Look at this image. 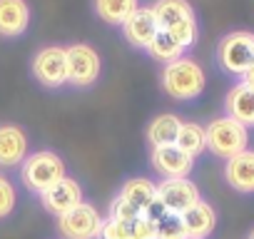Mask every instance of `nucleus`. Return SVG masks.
<instances>
[{
  "label": "nucleus",
  "instance_id": "4468645a",
  "mask_svg": "<svg viewBox=\"0 0 254 239\" xmlns=\"http://www.w3.org/2000/svg\"><path fill=\"white\" fill-rule=\"evenodd\" d=\"M224 115L237 120L247 130L254 127V87L237 82L224 97Z\"/></svg>",
  "mask_w": 254,
  "mask_h": 239
},
{
  "label": "nucleus",
  "instance_id": "f3484780",
  "mask_svg": "<svg viewBox=\"0 0 254 239\" xmlns=\"http://www.w3.org/2000/svg\"><path fill=\"white\" fill-rule=\"evenodd\" d=\"M182 127V120L175 112H162L157 117L150 120V125L145 130V137L150 142V147H160V145H175L177 132Z\"/></svg>",
  "mask_w": 254,
  "mask_h": 239
},
{
  "label": "nucleus",
  "instance_id": "2eb2a0df",
  "mask_svg": "<svg viewBox=\"0 0 254 239\" xmlns=\"http://www.w3.org/2000/svg\"><path fill=\"white\" fill-rule=\"evenodd\" d=\"M30 25V5L25 0H0V38H20Z\"/></svg>",
  "mask_w": 254,
  "mask_h": 239
},
{
  "label": "nucleus",
  "instance_id": "a211bd4d",
  "mask_svg": "<svg viewBox=\"0 0 254 239\" xmlns=\"http://www.w3.org/2000/svg\"><path fill=\"white\" fill-rule=\"evenodd\" d=\"M152 13H155V20H157L160 30H170L172 25H177L182 20L197 18L194 8L187 3V0H157V3L152 5Z\"/></svg>",
  "mask_w": 254,
  "mask_h": 239
},
{
  "label": "nucleus",
  "instance_id": "0eeeda50",
  "mask_svg": "<svg viewBox=\"0 0 254 239\" xmlns=\"http://www.w3.org/2000/svg\"><path fill=\"white\" fill-rule=\"evenodd\" d=\"M33 77L48 87V90H58L63 85H67V58H65V48L60 45H45L35 53L33 58Z\"/></svg>",
  "mask_w": 254,
  "mask_h": 239
},
{
  "label": "nucleus",
  "instance_id": "dca6fc26",
  "mask_svg": "<svg viewBox=\"0 0 254 239\" xmlns=\"http://www.w3.org/2000/svg\"><path fill=\"white\" fill-rule=\"evenodd\" d=\"M182 222H185V229H187L190 239H207L217 227V212L209 202L199 199L187 212H182Z\"/></svg>",
  "mask_w": 254,
  "mask_h": 239
},
{
  "label": "nucleus",
  "instance_id": "7ed1b4c3",
  "mask_svg": "<svg viewBox=\"0 0 254 239\" xmlns=\"http://www.w3.org/2000/svg\"><path fill=\"white\" fill-rule=\"evenodd\" d=\"M204 137H207V150L219 160H229L244 152L249 145V130L227 115L212 120L204 127Z\"/></svg>",
  "mask_w": 254,
  "mask_h": 239
},
{
  "label": "nucleus",
  "instance_id": "5701e85b",
  "mask_svg": "<svg viewBox=\"0 0 254 239\" xmlns=\"http://www.w3.org/2000/svg\"><path fill=\"white\" fill-rule=\"evenodd\" d=\"M18 207V189L13 179L0 170V219H8Z\"/></svg>",
  "mask_w": 254,
  "mask_h": 239
},
{
  "label": "nucleus",
  "instance_id": "a878e982",
  "mask_svg": "<svg viewBox=\"0 0 254 239\" xmlns=\"http://www.w3.org/2000/svg\"><path fill=\"white\" fill-rule=\"evenodd\" d=\"M107 217H112V219H120V222H135L137 217H140V209L137 207H132L127 199H122V197H115L112 202H110V209H107Z\"/></svg>",
  "mask_w": 254,
  "mask_h": 239
},
{
  "label": "nucleus",
  "instance_id": "ddd939ff",
  "mask_svg": "<svg viewBox=\"0 0 254 239\" xmlns=\"http://www.w3.org/2000/svg\"><path fill=\"white\" fill-rule=\"evenodd\" d=\"M224 179L239 194H254V152L244 150L224 160Z\"/></svg>",
  "mask_w": 254,
  "mask_h": 239
},
{
  "label": "nucleus",
  "instance_id": "423d86ee",
  "mask_svg": "<svg viewBox=\"0 0 254 239\" xmlns=\"http://www.w3.org/2000/svg\"><path fill=\"white\" fill-rule=\"evenodd\" d=\"M102 219L105 217L95 204L80 202L77 207L58 217V234L63 239H97Z\"/></svg>",
  "mask_w": 254,
  "mask_h": 239
},
{
  "label": "nucleus",
  "instance_id": "1a4fd4ad",
  "mask_svg": "<svg viewBox=\"0 0 254 239\" xmlns=\"http://www.w3.org/2000/svg\"><path fill=\"white\" fill-rule=\"evenodd\" d=\"M157 197L160 202L167 207V212L182 214L187 212L192 204H197L202 199L199 187L190 179V177H177V179H162L157 184Z\"/></svg>",
  "mask_w": 254,
  "mask_h": 239
},
{
  "label": "nucleus",
  "instance_id": "cd10ccee",
  "mask_svg": "<svg viewBox=\"0 0 254 239\" xmlns=\"http://www.w3.org/2000/svg\"><path fill=\"white\" fill-rule=\"evenodd\" d=\"M140 214H142L145 219H150V222H155V224H157V222H160V219L167 214V207L160 202V197H155V199H152V202H150V204H147V207L140 212Z\"/></svg>",
  "mask_w": 254,
  "mask_h": 239
},
{
  "label": "nucleus",
  "instance_id": "9d476101",
  "mask_svg": "<svg viewBox=\"0 0 254 239\" xmlns=\"http://www.w3.org/2000/svg\"><path fill=\"white\" fill-rule=\"evenodd\" d=\"M38 197H40L43 209L55 214V217H60V214L70 212L72 207H77L80 202H85L82 199V184L75 177H67V175L60 182H55L53 187H48L45 192H40Z\"/></svg>",
  "mask_w": 254,
  "mask_h": 239
},
{
  "label": "nucleus",
  "instance_id": "aec40b11",
  "mask_svg": "<svg viewBox=\"0 0 254 239\" xmlns=\"http://www.w3.org/2000/svg\"><path fill=\"white\" fill-rule=\"evenodd\" d=\"M140 0H92L95 13L100 20H105L107 25H122L130 18L140 5Z\"/></svg>",
  "mask_w": 254,
  "mask_h": 239
},
{
  "label": "nucleus",
  "instance_id": "7c9ffc66",
  "mask_svg": "<svg viewBox=\"0 0 254 239\" xmlns=\"http://www.w3.org/2000/svg\"><path fill=\"white\" fill-rule=\"evenodd\" d=\"M187 239H190V237H187Z\"/></svg>",
  "mask_w": 254,
  "mask_h": 239
},
{
  "label": "nucleus",
  "instance_id": "6ab92c4d",
  "mask_svg": "<svg viewBox=\"0 0 254 239\" xmlns=\"http://www.w3.org/2000/svg\"><path fill=\"white\" fill-rule=\"evenodd\" d=\"M122 199H127L132 207H137L140 212L157 197V184L147 177H132V179H127L122 187H120V194Z\"/></svg>",
  "mask_w": 254,
  "mask_h": 239
},
{
  "label": "nucleus",
  "instance_id": "f257e3e1",
  "mask_svg": "<svg viewBox=\"0 0 254 239\" xmlns=\"http://www.w3.org/2000/svg\"><path fill=\"white\" fill-rule=\"evenodd\" d=\"M160 82H162V90L172 100L187 102V100H197L204 92L207 75H204V70L197 60L182 55V58H177V60H172L162 67Z\"/></svg>",
  "mask_w": 254,
  "mask_h": 239
},
{
  "label": "nucleus",
  "instance_id": "bb28decb",
  "mask_svg": "<svg viewBox=\"0 0 254 239\" xmlns=\"http://www.w3.org/2000/svg\"><path fill=\"white\" fill-rule=\"evenodd\" d=\"M130 239H157V224L140 214L135 222H130Z\"/></svg>",
  "mask_w": 254,
  "mask_h": 239
},
{
  "label": "nucleus",
  "instance_id": "39448f33",
  "mask_svg": "<svg viewBox=\"0 0 254 239\" xmlns=\"http://www.w3.org/2000/svg\"><path fill=\"white\" fill-rule=\"evenodd\" d=\"M65 58H67V82L77 90L92 87L100 77L102 70V60L97 55V50L87 43H75L70 48H65Z\"/></svg>",
  "mask_w": 254,
  "mask_h": 239
},
{
  "label": "nucleus",
  "instance_id": "4be33fe9",
  "mask_svg": "<svg viewBox=\"0 0 254 239\" xmlns=\"http://www.w3.org/2000/svg\"><path fill=\"white\" fill-rule=\"evenodd\" d=\"M147 53H150V58L152 60H157V62H172V60H177V58H182L185 55V48L182 45H177L175 43V38L172 35H167L165 30H157V35L152 38V43L147 45Z\"/></svg>",
  "mask_w": 254,
  "mask_h": 239
},
{
  "label": "nucleus",
  "instance_id": "9b49d317",
  "mask_svg": "<svg viewBox=\"0 0 254 239\" xmlns=\"http://www.w3.org/2000/svg\"><path fill=\"white\" fill-rule=\"evenodd\" d=\"M30 155L28 132L20 125H0V170H18Z\"/></svg>",
  "mask_w": 254,
  "mask_h": 239
},
{
  "label": "nucleus",
  "instance_id": "c85d7f7f",
  "mask_svg": "<svg viewBox=\"0 0 254 239\" xmlns=\"http://www.w3.org/2000/svg\"><path fill=\"white\" fill-rule=\"evenodd\" d=\"M242 82L247 85V87H254V62L244 70V75H242Z\"/></svg>",
  "mask_w": 254,
  "mask_h": 239
},
{
  "label": "nucleus",
  "instance_id": "c756f323",
  "mask_svg": "<svg viewBox=\"0 0 254 239\" xmlns=\"http://www.w3.org/2000/svg\"><path fill=\"white\" fill-rule=\"evenodd\" d=\"M249 239H254V229H252V234H249Z\"/></svg>",
  "mask_w": 254,
  "mask_h": 239
},
{
  "label": "nucleus",
  "instance_id": "20e7f679",
  "mask_svg": "<svg viewBox=\"0 0 254 239\" xmlns=\"http://www.w3.org/2000/svg\"><path fill=\"white\" fill-rule=\"evenodd\" d=\"M217 62L224 72L242 77L244 70L254 62V33L249 30L227 33L217 45Z\"/></svg>",
  "mask_w": 254,
  "mask_h": 239
},
{
  "label": "nucleus",
  "instance_id": "6e6552de",
  "mask_svg": "<svg viewBox=\"0 0 254 239\" xmlns=\"http://www.w3.org/2000/svg\"><path fill=\"white\" fill-rule=\"evenodd\" d=\"M150 165L162 179H177V177H190L194 170V160L182 152L177 145H160L150 147Z\"/></svg>",
  "mask_w": 254,
  "mask_h": 239
},
{
  "label": "nucleus",
  "instance_id": "412c9836",
  "mask_svg": "<svg viewBox=\"0 0 254 239\" xmlns=\"http://www.w3.org/2000/svg\"><path fill=\"white\" fill-rule=\"evenodd\" d=\"M175 145L187 152L192 160H197L204 150H207V137H204V127L197 125V122H182L180 132H177V140Z\"/></svg>",
  "mask_w": 254,
  "mask_h": 239
},
{
  "label": "nucleus",
  "instance_id": "393cba45",
  "mask_svg": "<svg viewBox=\"0 0 254 239\" xmlns=\"http://www.w3.org/2000/svg\"><path fill=\"white\" fill-rule=\"evenodd\" d=\"M97 239H130V224L112 219V217H105L102 224H100Z\"/></svg>",
  "mask_w": 254,
  "mask_h": 239
},
{
  "label": "nucleus",
  "instance_id": "f8f14e48",
  "mask_svg": "<svg viewBox=\"0 0 254 239\" xmlns=\"http://www.w3.org/2000/svg\"><path fill=\"white\" fill-rule=\"evenodd\" d=\"M157 20H155V13L152 8H137L130 18L122 23V35L125 40L130 43L132 48H140V50H147V45L152 43V38L157 35Z\"/></svg>",
  "mask_w": 254,
  "mask_h": 239
},
{
  "label": "nucleus",
  "instance_id": "b1692460",
  "mask_svg": "<svg viewBox=\"0 0 254 239\" xmlns=\"http://www.w3.org/2000/svg\"><path fill=\"white\" fill-rule=\"evenodd\" d=\"M157 239H187V229H185L182 214L167 212L157 222Z\"/></svg>",
  "mask_w": 254,
  "mask_h": 239
},
{
  "label": "nucleus",
  "instance_id": "f03ea898",
  "mask_svg": "<svg viewBox=\"0 0 254 239\" xmlns=\"http://www.w3.org/2000/svg\"><path fill=\"white\" fill-rule=\"evenodd\" d=\"M18 172H20L23 187L33 194H40L48 187H53L55 182H60L67 175V167H65V160L58 152L38 150V152H30L25 157V162L18 167Z\"/></svg>",
  "mask_w": 254,
  "mask_h": 239
}]
</instances>
